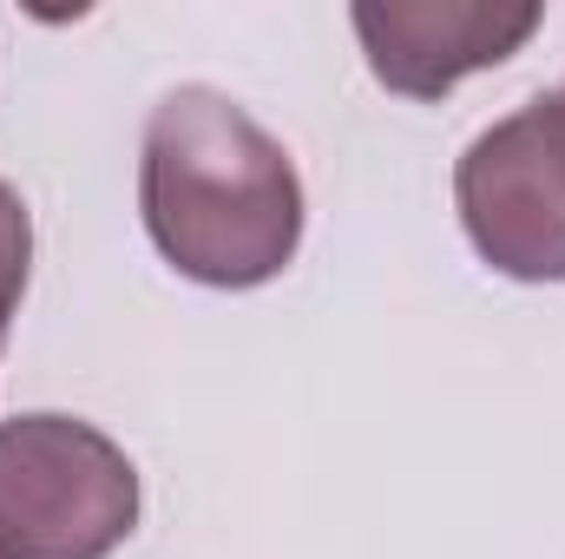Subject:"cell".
<instances>
[{"label":"cell","instance_id":"7a4b0ae2","mask_svg":"<svg viewBox=\"0 0 565 559\" xmlns=\"http://www.w3.org/2000/svg\"><path fill=\"white\" fill-rule=\"evenodd\" d=\"M139 527L132 454L79 415L0 421V559H113Z\"/></svg>","mask_w":565,"mask_h":559},{"label":"cell","instance_id":"277c9868","mask_svg":"<svg viewBox=\"0 0 565 559\" xmlns=\"http://www.w3.org/2000/svg\"><path fill=\"white\" fill-rule=\"evenodd\" d=\"M349 27L369 73L402 99H447L467 73L513 60L540 33L533 0H362Z\"/></svg>","mask_w":565,"mask_h":559},{"label":"cell","instance_id":"3957f363","mask_svg":"<svg viewBox=\"0 0 565 559\" xmlns=\"http://www.w3.org/2000/svg\"><path fill=\"white\" fill-rule=\"evenodd\" d=\"M454 204L487 271L513 283H565V106L526 99L460 151Z\"/></svg>","mask_w":565,"mask_h":559},{"label":"cell","instance_id":"8992f818","mask_svg":"<svg viewBox=\"0 0 565 559\" xmlns=\"http://www.w3.org/2000/svg\"><path fill=\"white\" fill-rule=\"evenodd\" d=\"M559 106H565V86H559Z\"/></svg>","mask_w":565,"mask_h":559},{"label":"cell","instance_id":"6da1fadb","mask_svg":"<svg viewBox=\"0 0 565 559\" xmlns=\"http://www.w3.org/2000/svg\"><path fill=\"white\" fill-rule=\"evenodd\" d=\"M139 211L158 257L204 289H257L296 264L302 178L237 99L178 86L151 106Z\"/></svg>","mask_w":565,"mask_h":559},{"label":"cell","instance_id":"5b68a950","mask_svg":"<svg viewBox=\"0 0 565 559\" xmlns=\"http://www.w3.org/2000/svg\"><path fill=\"white\" fill-rule=\"evenodd\" d=\"M26 277H33V218H26V198L0 178V342L20 316Z\"/></svg>","mask_w":565,"mask_h":559}]
</instances>
